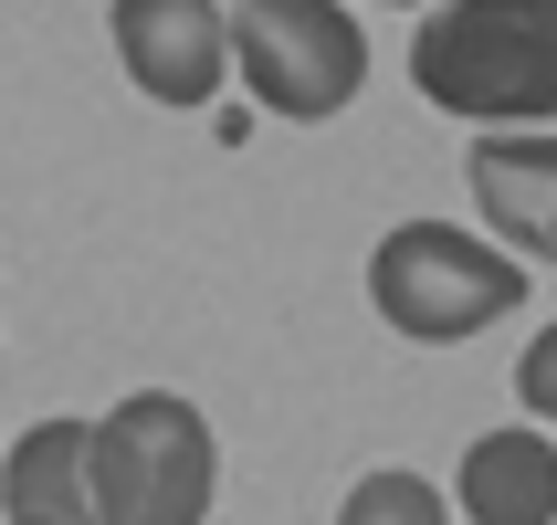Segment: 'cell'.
<instances>
[{
	"instance_id": "3957f363",
	"label": "cell",
	"mask_w": 557,
	"mask_h": 525,
	"mask_svg": "<svg viewBox=\"0 0 557 525\" xmlns=\"http://www.w3.org/2000/svg\"><path fill=\"white\" fill-rule=\"evenodd\" d=\"M221 495V441L180 389H126L95 421V515L106 525H200Z\"/></svg>"
},
{
	"instance_id": "8fae6325",
	"label": "cell",
	"mask_w": 557,
	"mask_h": 525,
	"mask_svg": "<svg viewBox=\"0 0 557 525\" xmlns=\"http://www.w3.org/2000/svg\"><path fill=\"white\" fill-rule=\"evenodd\" d=\"M421 11H432V0H421Z\"/></svg>"
},
{
	"instance_id": "8992f818",
	"label": "cell",
	"mask_w": 557,
	"mask_h": 525,
	"mask_svg": "<svg viewBox=\"0 0 557 525\" xmlns=\"http://www.w3.org/2000/svg\"><path fill=\"white\" fill-rule=\"evenodd\" d=\"M463 179H473V211H484L495 252H516V263H557V137H536V126H495V137H473Z\"/></svg>"
},
{
	"instance_id": "30bf717a",
	"label": "cell",
	"mask_w": 557,
	"mask_h": 525,
	"mask_svg": "<svg viewBox=\"0 0 557 525\" xmlns=\"http://www.w3.org/2000/svg\"><path fill=\"white\" fill-rule=\"evenodd\" d=\"M516 400H527V421L557 441V326H536L527 358H516Z\"/></svg>"
},
{
	"instance_id": "6da1fadb",
	"label": "cell",
	"mask_w": 557,
	"mask_h": 525,
	"mask_svg": "<svg viewBox=\"0 0 557 525\" xmlns=\"http://www.w3.org/2000/svg\"><path fill=\"white\" fill-rule=\"evenodd\" d=\"M421 105L463 126H557V0H432L410 32Z\"/></svg>"
},
{
	"instance_id": "ba28073f",
	"label": "cell",
	"mask_w": 557,
	"mask_h": 525,
	"mask_svg": "<svg viewBox=\"0 0 557 525\" xmlns=\"http://www.w3.org/2000/svg\"><path fill=\"white\" fill-rule=\"evenodd\" d=\"M453 515L463 525H557V441L536 421L484 432L453 473Z\"/></svg>"
},
{
	"instance_id": "5b68a950",
	"label": "cell",
	"mask_w": 557,
	"mask_h": 525,
	"mask_svg": "<svg viewBox=\"0 0 557 525\" xmlns=\"http://www.w3.org/2000/svg\"><path fill=\"white\" fill-rule=\"evenodd\" d=\"M106 42L148 105H211L232 74V11L221 0H106Z\"/></svg>"
},
{
	"instance_id": "52a82bcc",
	"label": "cell",
	"mask_w": 557,
	"mask_h": 525,
	"mask_svg": "<svg viewBox=\"0 0 557 525\" xmlns=\"http://www.w3.org/2000/svg\"><path fill=\"white\" fill-rule=\"evenodd\" d=\"M0 504L11 525H106L95 515V421H32L0 452Z\"/></svg>"
},
{
	"instance_id": "277c9868",
	"label": "cell",
	"mask_w": 557,
	"mask_h": 525,
	"mask_svg": "<svg viewBox=\"0 0 557 525\" xmlns=\"http://www.w3.org/2000/svg\"><path fill=\"white\" fill-rule=\"evenodd\" d=\"M232 74L284 126H326L369 85V32L347 0H243L232 11Z\"/></svg>"
},
{
	"instance_id": "7a4b0ae2",
	"label": "cell",
	"mask_w": 557,
	"mask_h": 525,
	"mask_svg": "<svg viewBox=\"0 0 557 525\" xmlns=\"http://www.w3.org/2000/svg\"><path fill=\"white\" fill-rule=\"evenodd\" d=\"M516 295H527V263L495 252L484 232H463V221H389L379 252H369V305L410 347L484 337V326L516 315Z\"/></svg>"
},
{
	"instance_id": "9c48e42d",
	"label": "cell",
	"mask_w": 557,
	"mask_h": 525,
	"mask_svg": "<svg viewBox=\"0 0 557 525\" xmlns=\"http://www.w3.org/2000/svg\"><path fill=\"white\" fill-rule=\"evenodd\" d=\"M337 525H453V504H442V484H432V473L379 463V473H358V484H347Z\"/></svg>"
}]
</instances>
